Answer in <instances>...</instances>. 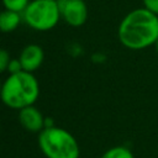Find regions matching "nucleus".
Returning a JSON list of instances; mask_svg holds the SVG:
<instances>
[{"label": "nucleus", "instance_id": "f257e3e1", "mask_svg": "<svg viewBox=\"0 0 158 158\" xmlns=\"http://www.w3.org/2000/svg\"><path fill=\"white\" fill-rule=\"evenodd\" d=\"M117 37L120 43L131 51L154 46L158 40V15L143 6L130 11L117 27Z\"/></svg>", "mask_w": 158, "mask_h": 158}, {"label": "nucleus", "instance_id": "f03ea898", "mask_svg": "<svg viewBox=\"0 0 158 158\" xmlns=\"http://www.w3.org/2000/svg\"><path fill=\"white\" fill-rule=\"evenodd\" d=\"M40 96V84L33 73L20 72L10 74L1 88V98L4 105L14 110H21L35 105Z\"/></svg>", "mask_w": 158, "mask_h": 158}, {"label": "nucleus", "instance_id": "7ed1b4c3", "mask_svg": "<svg viewBox=\"0 0 158 158\" xmlns=\"http://www.w3.org/2000/svg\"><path fill=\"white\" fill-rule=\"evenodd\" d=\"M38 147L46 158H79L80 147L77 138L57 126L44 127L38 133Z\"/></svg>", "mask_w": 158, "mask_h": 158}, {"label": "nucleus", "instance_id": "20e7f679", "mask_svg": "<svg viewBox=\"0 0 158 158\" xmlns=\"http://www.w3.org/2000/svg\"><path fill=\"white\" fill-rule=\"evenodd\" d=\"M21 15L23 22L36 31H49L57 26L60 19L54 0H31Z\"/></svg>", "mask_w": 158, "mask_h": 158}, {"label": "nucleus", "instance_id": "39448f33", "mask_svg": "<svg viewBox=\"0 0 158 158\" xmlns=\"http://www.w3.org/2000/svg\"><path fill=\"white\" fill-rule=\"evenodd\" d=\"M60 17L72 27H80L88 20V6L84 0H57Z\"/></svg>", "mask_w": 158, "mask_h": 158}, {"label": "nucleus", "instance_id": "423d86ee", "mask_svg": "<svg viewBox=\"0 0 158 158\" xmlns=\"http://www.w3.org/2000/svg\"><path fill=\"white\" fill-rule=\"evenodd\" d=\"M19 122L28 132L40 133L46 125V117L35 105L19 110Z\"/></svg>", "mask_w": 158, "mask_h": 158}, {"label": "nucleus", "instance_id": "0eeeda50", "mask_svg": "<svg viewBox=\"0 0 158 158\" xmlns=\"http://www.w3.org/2000/svg\"><path fill=\"white\" fill-rule=\"evenodd\" d=\"M22 69L28 73H33L42 65L44 60V52L41 46L31 43L22 48L19 57Z\"/></svg>", "mask_w": 158, "mask_h": 158}, {"label": "nucleus", "instance_id": "6e6552de", "mask_svg": "<svg viewBox=\"0 0 158 158\" xmlns=\"http://www.w3.org/2000/svg\"><path fill=\"white\" fill-rule=\"evenodd\" d=\"M22 21V15L15 11L4 10L0 12V32L10 33L15 31Z\"/></svg>", "mask_w": 158, "mask_h": 158}, {"label": "nucleus", "instance_id": "1a4fd4ad", "mask_svg": "<svg viewBox=\"0 0 158 158\" xmlns=\"http://www.w3.org/2000/svg\"><path fill=\"white\" fill-rule=\"evenodd\" d=\"M100 158H135V154L126 146H114L105 151Z\"/></svg>", "mask_w": 158, "mask_h": 158}, {"label": "nucleus", "instance_id": "9d476101", "mask_svg": "<svg viewBox=\"0 0 158 158\" xmlns=\"http://www.w3.org/2000/svg\"><path fill=\"white\" fill-rule=\"evenodd\" d=\"M1 1L6 10L15 11L19 14H22L27 7V5L31 2V0H1Z\"/></svg>", "mask_w": 158, "mask_h": 158}, {"label": "nucleus", "instance_id": "9b49d317", "mask_svg": "<svg viewBox=\"0 0 158 158\" xmlns=\"http://www.w3.org/2000/svg\"><path fill=\"white\" fill-rule=\"evenodd\" d=\"M10 60H11L10 53L6 49L0 48V74H2L4 72L7 70V67H9Z\"/></svg>", "mask_w": 158, "mask_h": 158}, {"label": "nucleus", "instance_id": "f8f14e48", "mask_svg": "<svg viewBox=\"0 0 158 158\" xmlns=\"http://www.w3.org/2000/svg\"><path fill=\"white\" fill-rule=\"evenodd\" d=\"M22 65H21V62L19 58H11L10 63H9V67H7V72L10 74H16V73H20L22 72Z\"/></svg>", "mask_w": 158, "mask_h": 158}, {"label": "nucleus", "instance_id": "ddd939ff", "mask_svg": "<svg viewBox=\"0 0 158 158\" xmlns=\"http://www.w3.org/2000/svg\"><path fill=\"white\" fill-rule=\"evenodd\" d=\"M142 4H143V7L158 15V0H142Z\"/></svg>", "mask_w": 158, "mask_h": 158}, {"label": "nucleus", "instance_id": "4468645a", "mask_svg": "<svg viewBox=\"0 0 158 158\" xmlns=\"http://www.w3.org/2000/svg\"><path fill=\"white\" fill-rule=\"evenodd\" d=\"M154 48H156V52L158 53V40H157V42L154 43Z\"/></svg>", "mask_w": 158, "mask_h": 158}, {"label": "nucleus", "instance_id": "2eb2a0df", "mask_svg": "<svg viewBox=\"0 0 158 158\" xmlns=\"http://www.w3.org/2000/svg\"><path fill=\"white\" fill-rule=\"evenodd\" d=\"M1 88H2V81L0 80V98H1Z\"/></svg>", "mask_w": 158, "mask_h": 158}, {"label": "nucleus", "instance_id": "dca6fc26", "mask_svg": "<svg viewBox=\"0 0 158 158\" xmlns=\"http://www.w3.org/2000/svg\"><path fill=\"white\" fill-rule=\"evenodd\" d=\"M54 1H57V0H54Z\"/></svg>", "mask_w": 158, "mask_h": 158}]
</instances>
